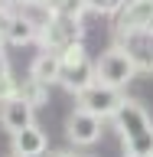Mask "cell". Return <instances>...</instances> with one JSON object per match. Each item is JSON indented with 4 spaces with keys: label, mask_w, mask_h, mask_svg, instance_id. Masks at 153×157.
I'll return each instance as SVG.
<instances>
[{
    "label": "cell",
    "mask_w": 153,
    "mask_h": 157,
    "mask_svg": "<svg viewBox=\"0 0 153 157\" xmlns=\"http://www.w3.org/2000/svg\"><path fill=\"white\" fill-rule=\"evenodd\" d=\"M114 128L121 134V144H124L127 154L153 157V121H150V115L144 111L140 101L124 98L121 108L114 111Z\"/></svg>",
    "instance_id": "obj_1"
},
{
    "label": "cell",
    "mask_w": 153,
    "mask_h": 157,
    "mask_svg": "<svg viewBox=\"0 0 153 157\" xmlns=\"http://www.w3.org/2000/svg\"><path fill=\"white\" fill-rule=\"evenodd\" d=\"M62 56V75H59V85L68 88L72 95H78L82 88H88L91 82H98L95 75V62L88 59L85 46L78 43V46H68L65 52H59Z\"/></svg>",
    "instance_id": "obj_2"
},
{
    "label": "cell",
    "mask_w": 153,
    "mask_h": 157,
    "mask_svg": "<svg viewBox=\"0 0 153 157\" xmlns=\"http://www.w3.org/2000/svg\"><path fill=\"white\" fill-rule=\"evenodd\" d=\"M85 36V26H82V20L75 17H62V13H52L49 23L39 29V43L46 52H65L68 46H78Z\"/></svg>",
    "instance_id": "obj_3"
},
{
    "label": "cell",
    "mask_w": 153,
    "mask_h": 157,
    "mask_svg": "<svg viewBox=\"0 0 153 157\" xmlns=\"http://www.w3.org/2000/svg\"><path fill=\"white\" fill-rule=\"evenodd\" d=\"M95 75H98V82H104V85L124 88L127 82L137 75V66L130 62V56H127L124 49L114 43V46L107 49V52H101V59L95 62Z\"/></svg>",
    "instance_id": "obj_4"
},
{
    "label": "cell",
    "mask_w": 153,
    "mask_h": 157,
    "mask_svg": "<svg viewBox=\"0 0 153 157\" xmlns=\"http://www.w3.org/2000/svg\"><path fill=\"white\" fill-rule=\"evenodd\" d=\"M78 108H85V111H91V115H98L101 121L104 118H114V111L121 108V101H124V92L114 85H104V82H91L88 88H82L78 92Z\"/></svg>",
    "instance_id": "obj_5"
},
{
    "label": "cell",
    "mask_w": 153,
    "mask_h": 157,
    "mask_svg": "<svg viewBox=\"0 0 153 157\" xmlns=\"http://www.w3.org/2000/svg\"><path fill=\"white\" fill-rule=\"evenodd\" d=\"M117 46L124 49L137 72H153V29H134V33H121Z\"/></svg>",
    "instance_id": "obj_6"
},
{
    "label": "cell",
    "mask_w": 153,
    "mask_h": 157,
    "mask_svg": "<svg viewBox=\"0 0 153 157\" xmlns=\"http://www.w3.org/2000/svg\"><path fill=\"white\" fill-rule=\"evenodd\" d=\"M134 29H153V0H127L114 13V36Z\"/></svg>",
    "instance_id": "obj_7"
},
{
    "label": "cell",
    "mask_w": 153,
    "mask_h": 157,
    "mask_svg": "<svg viewBox=\"0 0 153 157\" xmlns=\"http://www.w3.org/2000/svg\"><path fill=\"white\" fill-rule=\"evenodd\" d=\"M65 134H68L72 144H82V147L95 144L98 137H101V118L85 111V108H75L68 115V121H65Z\"/></svg>",
    "instance_id": "obj_8"
},
{
    "label": "cell",
    "mask_w": 153,
    "mask_h": 157,
    "mask_svg": "<svg viewBox=\"0 0 153 157\" xmlns=\"http://www.w3.org/2000/svg\"><path fill=\"white\" fill-rule=\"evenodd\" d=\"M33 111H36V105H29V101H23V98H16V95L3 98V101H0V124H3V131L16 134L23 128L36 124V121H33Z\"/></svg>",
    "instance_id": "obj_9"
},
{
    "label": "cell",
    "mask_w": 153,
    "mask_h": 157,
    "mask_svg": "<svg viewBox=\"0 0 153 157\" xmlns=\"http://www.w3.org/2000/svg\"><path fill=\"white\" fill-rule=\"evenodd\" d=\"M46 131L39 124H29L23 128V131H16V134H10V151H13V157H42L46 154Z\"/></svg>",
    "instance_id": "obj_10"
},
{
    "label": "cell",
    "mask_w": 153,
    "mask_h": 157,
    "mask_svg": "<svg viewBox=\"0 0 153 157\" xmlns=\"http://www.w3.org/2000/svg\"><path fill=\"white\" fill-rule=\"evenodd\" d=\"M29 75L39 78L42 85H52V82H59V75H62V56H59V52H46V49H42V52L33 59Z\"/></svg>",
    "instance_id": "obj_11"
},
{
    "label": "cell",
    "mask_w": 153,
    "mask_h": 157,
    "mask_svg": "<svg viewBox=\"0 0 153 157\" xmlns=\"http://www.w3.org/2000/svg\"><path fill=\"white\" fill-rule=\"evenodd\" d=\"M33 39H39V29L29 23L26 17H13V23H10V33H7V46H26V43H33Z\"/></svg>",
    "instance_id": "obj_12"
},
{
    "label": "cell",
    "mask_w": 153,
    "mask_h": 157,
    "mask_svg": "<svg viewBox=\"0 0 153 157\" xmlns=\"http://www.w3.org/2000/svg\"><path fill=\"white\" fill-rule=\"evenodd\" d=\"M46 88H49V85H42L39 78L26 75L23 82L16 78V92H13V95L23 98V101H29V105H42V101H46Z\"/></svg>",
    "instance_id": "obj_13"
},
{
    "label": "cell",
    "mask_w": 153,
    "mask_h": 157,
    "mask_svg": "<svg viewBox=\"0 0 153 157\" xmlns=\"http://www.w3.org/2000/svg\"><path fill=\"white\" fill-rule=\"evenodd\" d=\"M49 10H52V13H62V17L82 20L88 7H85V0H49Z\"/></svg>",
    "instance_id": "obj_14"
},
{
    "label": "cell",
    "mask_w": 153,
    "mask_h": 157,
    "mask_svg": "<svg viewBox=\"0 0 153 157\" xmlns=\"http://www.w3.org/2000/svg\"><path fill=\"white\" fill-rule=\"evenodd\" d=\"M124 3H127V0H85L88 10H95V13H111V17H114Z\"/></svg>",
    "instance_id": "obj_15"
},
{
    "label": "cell",
    "mask_w": 153,
    "mask_h": 157,
    "mask_svg": "<svg viewBox=\"0 0 153 157\" xmlns=\"http://www.w3.org/2000/svg\"><path fill=\"white\" fill-rule=\"evenodd\" d=\"M13 92H16V78H13V72H0V101L10 98Z\"/></svg>",
    "instance_id": "obj_16"
},
{
    "label": "cell",
    "mask_w": 153,
    "mask_h": 157,
    "mask_svg": "<svg viewBox=\"0 0 153 157\" xmlns=\"http://www.w3.org/2000/svg\"><path fill=\"white\" fill-rule=\"evenodd\" d=\"M3 3H10V7H23V3H49V0H3Z\"/></svg>",
    "instance_id": "obj_17"
},
{
    "label": "cell",
    "mask_w": 153,
    "mask_h": 157,
    "mask_svg": "<svg viewBox=\"0 0 153 157\" xmlns=\"http://www.w3.org/2000/svg\"><path fill=\"white\" fill-rule=\"evenodd\" d=\"M0 72H10V62H7V56H3V46H0Z\"/></svg>",
    "instance_id": "obj_18"
},
{
    "label": "cell",
    "mask_w": 153,
    "mask_h": 157,
    "mask_svg": "<svg viewBox=\"0 0 153 157\" xmlns=\"http://www.w3.org/2000/svg\"><path fill=\"white\" fill-rule=\"evenodd\" d=\"M49 157H82V154H72V151H56V154H49Z\"/></svg>",
    "instance_id": "obj_19"
},
{
    "label": "cell",
    "mask_w": 153,
    "mask_h": 157,
    "mask_svg": "<svg viewBox=\"0 0 153 157\" xmlns=\"http://www.w3.org/2000/svg\"><path fill=\"white\" fill-rule=\"evenodd\" d=\"M127 157H140V154H127Z\"/></svg>",
    "instance_id": "obj_20"
}]
</instances>
